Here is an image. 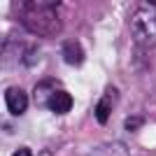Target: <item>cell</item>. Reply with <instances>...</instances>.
Instances as JSON below:
<instances>
[{"mask_svg":"<svg viewBox=\"0 0 156 156\" xmlns=\"http://www.w3.org/2000/svg\"><path fill=\"white\" fill-rule=\"evenodd\" d=\"M86 156H130V154H128V147L121 140H112V142L98 144L96 149H91Z\"/></svg>","mask_w":156,"mask_h":156,"instance_id":"obj_7","label":"cell"},{"mask_svg":"<svg viewBox=\"0 0 156 156\" xmlns=\"http://www.w3.org/2000/svg\"><path fill=\"white\" fill-rule=\"evenodd\" d=\"M61 56L68 65H75V68H79L84 63V49H82V44L77 40H65L61 44Z\"/></svg>","mask_w":156,"mask_h":156,"instance_id":"obj_6","label":"cell"},{"mask_svg":"<svg viewBox=\"0 0 156 156\" xmlns=\"http://www.w3.org/2000/svg\"><path fill=\"white\" fill-rule=\"evenodd\" d=\"M12 156H33V151H30V149H28V147H19V149L14 151V154H12Z\"/></svg>","mask_w":156,"mask_h":156,"instance_id":"obj_9","label":"cell"},{"mask_svg":"<svg viewBox=\"0 0 156 156\" xmlns=\"http://www.w3.org/2000/svg\"><path fill=\"white\" fill-rule=\"evenodd\" d=\"M130 35L137 47L151 49L156 47V5L137 2L130 14Z\"/></svg>","mask_w":156,"mask_h":156,"instance_id":"obj_2","label":"cell"},{"mask_svg":"<svg viewBox=\"0 0 156 156\" xmlns=\"http://www.w3.org/2000/svg\"><path fill=\"white\" fill-rule=\"evenodd\" d=\"M16 19L28 33L37 37H54L63 28L61 19V2H44V0H28L16 2Z\"/></svg>","mask_w":156,"mask_h":156,"instance_id":"obj_1","label":"cell"},{"mask_svg":"<svg viewBox=\"0 0 156 156\" xmlns=\"http://www.w3.org/2000/svg\"><path fill=\"white\" fill-rule=\"evenodd\" d=\"M5 105H7V110H9V114L21 117L28 110V93L23 89H19V86H9L5 91Z\"/></svg>","mask_w":156,"mask_h":156,"instance_id":"obj_3","label":"cell"},{"mask_svg":"<svg viewBox=\"0 0 156 156\" xmlns=\"http://www.w3.org/2000/svg\"><path fill=\"white\" fill-rule=\"evenodd\" d=\"M44 105L54 112V114H68V112L72 110L75 100H72V96L65 91V89H61V86H58V89H56L51 96L47 98V103H44Z\"/></svg>","mask_w":156,"mask_h":156,"instance_id":"obj_5","label":"cell"},{"mask_svg":"<svg viewBox=\"0 0 156 156\" xmlns=\"http://www.w3.org/2000/svg\"><path fill=\"white\" fill-rule=\"evenodd\" d=\"M137 126H142V119H137V117H128V121H126V128H128V130H135Z\"/></svg>","mask_w":156,"mask_h":156,"instance_id":"obj_8","label":"cell"},{"mask_svg":"<svg viewBox=\"0 0 156 156\" xmlns=\"http://www.w3.org/2000/svg\"><path fill=\"white\" fill-rule=\"evenodd\" d=\"M119 100V91L114 89V86H107V91L103 93V98L98 100L96 105V119H98V124H107V119H110L112 110H114V103Z\"/></svg>","mask_w":156,"mask_h":156,"instance_id":"obj_4","label":"cell"}]
</instances>
